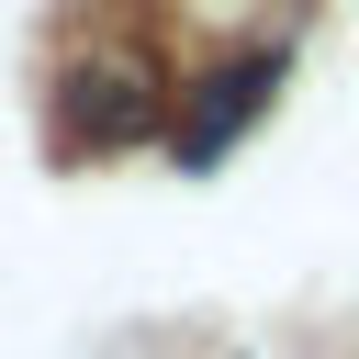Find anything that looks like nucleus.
I'll use <instances>...</instances> for the list:
<instances>
[{"mask_svg":"<svg viewBox=\"0 0 359 359\" xmlns=\"http://www.w3.org/2000/svg\"><path fill=\"white\" fill-rule=\"evenodd\" d=\"M269 90H280V56H236V67H213L202 101L180 112V168H213V157L269 112Z\"/></svg>","mask_w":359,"mask_h":359,"instance_id":"obj_1","label":"nucleus"}]
</instances>
